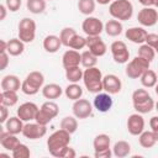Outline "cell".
Masks as SVG:
<instances>
[{
    "label": "cell",
    "instance_id": "1",
    "mask_svg": "<svg viewBox=\"0 0 158 158\" xmlns=\"http://www.w3.org/2000/svg\"><path fill=\"white\" fill-rule=\"evenodd\" d=\"M70 142V133L67 132L63 128H59L57 131H54L48 138H47V148L48 152L57 158H60V153L63 152V149L69 146Z\"/></svg>",
    "mask_w": 158,
    "mask_h": 158
},
{
    "label": "cell",
    "instance_id": "2",
    "mask_svg": "<svg viewBox=\"0 0 158 158\" xmlns=\"http://www.w3.org/2000/svg\"><path fill=\"white\" fill-rule=\"evenodd\" d=\"M102 73L99 68L96 67H91V68H85L84 74H83V83L84 86L88 89L89 93L93 94H98L101 90H104L102 88Z\"/></svg>",
    "mask_w": 158,
    "mask_h": 158
},
{
    "label": "cell",
    "instance_id": "3",
    "mask_svg": "<svg viewBox=\"0 0 158 158\" xmlns=\"http://www.w3.org/2000/svg\"><path fill=\"white\" fill-rule=\"evenodd\" d=\"M109 14L118 21H127L133 15V5L130 0H115L109 6Z\"/></svg>",
    "mask_w": 158,
    "mask_h": 158
},
{
    "label": "cell",
    "instance_id": "4",
    "mask_svg": "<svg viewBox=\"0 0 158 158\" xmlns=\"http://www.w3.org/2000/svg\"><path fill=\"white\" fill-rule=\"evenodd\" d=\"M43 83H44V75L38 70H33L26 75L25 80L22 81L21 90L26 95H35L40 91V89L43 88Z\"/></svg>",
    "mask_w": 158,
    "mask_h": 158
},
{
    "label": "cell",
    "instance_id": "5",
    "mask_svg": "<svg viewBox=\"0 0 158 158\" xmlns=\"http://www.w3.org/2000/svg\"><path fill=\"white\" fill-rule=\"evenodd\" d=\"M149 64H151V62H148L147 59H144L139 56H136L133 59L127 62L125 73L130 79H138L147 69H149Z\"/></svg>",
    "mask_w": 158,
    "mask_h": 158
},
{
    "label": "cell",
    "instance_id": "6",
    "mask_svg": "<svg viewBox=\"0 0 158 158\" xmlns=\"http://www.w3.org/2000/svg\"><path fill=\"white\" fill-rule=\"evenodd\" d=\"M19 38L25 43H31L36 37V22L30 17H23L17 26Z\"/></svg>",
    "mask_w": 158,
    "mask_h": 158
},
{
    "label": "cell",
    "instance_id": "7",
    "mask_svg": "<svg viewBox=\"0 0 158 158\" xmlns=\"http://www.w3.org/2000/svg\"><path fill=\"white\" fill-rule=\"evenodd\" d=\"M112 58L118 64H125L130 59V51L123 41H114L110 46Z\"/></svg>",
    "mask_w": 158,
    "mask_h": 158
},
{
    "label": "cell",
    "instance_id": "8",
    "mask_svg": "<svg viewBox=\"0 0 158 158\" xmlns=\"http://www.w3.org/2000/svg\"><path fill=\"white\" fill-rule=\"evenodd\" d=\"M81 30L86 36H99L104 31V23L98 17L88 16L81 23Z\"/></svg>",
    "mask_w": 158,
    "mask_h": 158
},
{
    "label": "cell",
    "instance_id": "9",
    "mask_svg": "<svg viewBox=\"0 0 158 158\" xmlns=\"http://www.w3.org/2000/svg\"><path fill=\"white\" fill-rule=\"evenodd\" d=\"M47 133V126L41 125L38 122H27L23 126L22 135L28 139H40Z\"/></svg>",
    "mask_w": 158,
    "mask_h": 158
},
{
    "label": "cell",
    "instance_id": "10",
    "mask_svg": "<svg viewBox=\"0 0 158 158\" xmlns=\"http://www.w3.org/2000/svg\"><path fill=\"white\" fill-rule=\"evenodd\" d=\"M138 22L144 27H152L158 22V12L156 9L151 7H143L137 14Z\"/></svg>",
    "mask_w": 158,
    "mask_h": 158
},
{
    "label": "cell",
    "instance_id": "11",
    "mask_svg": "<svg viewBox=\"0 0 158 158\" xmlns=\"http://www.w3.org/2000/svg\"><path fill=\"white\" fill-rule=\"evenodd\" d=\"M73 115L79 118V120H84V118H88L91 112H93V105L89 102V100L86 99H78L74 101L73 104Z\"/></svg>",
    "mask_w": 158,
    "mask_h": 158
},
{
    "label": "cell",
    "instance_id": "12",
    "mask_svg": "<svg viewBox=\"0 0 158 158\" xmlns=\"http://www.w3.org/2000/svg\"><path fill=\"white\" fill-rule=\"evenodd\" d=\"M127 131L132 136H138L144 131V118L142 114L136 112L128 116L127 118Z\"/></svg>",
    "mask_w": 158,
    "mask_h": 158
},
{
    "label": "cell",
    "instance_id": "13",
    "mask_svg": "<svg viewBox=\"0 0 158 158\" xmlns=\"http://www.w3.org/2000/svg\"><path fill=\"white\" fill-rule=\"evenodd\" d=\"M86 47L98 58L102 57L107 51V47H106L105 42L102 41V38L100 37V35L99 36H86Z\"/></svg>",
    "mask_w": 158,
    "mask_h": 158
},
{
    "label": "cell",
    "instance_id": "14",
    "mask_svg": "<svg viewBox=\"0 0 158 158\" xmlns=\"http://www.w3.org/2000/svg\"><path fill=\"white\" fill-rule=\"evenodd\" d=\"M38 111V106L35 104V102H31V101H27V102H23L19 106L17 109V116L23 121V122H28V121H32L35 120L36 117V114Z\"/></svg>",
    "mask_w": 158,
    "mask_h": 158
},
{
    "label": "cell",
    "instance_id": "15",
    "mask_svg": "<svg viewBox=\"0 0 158 158\" xmlns=\"http://www.w3.org/2000/svg\"><path fill=\"white\" fill-rule=\"evenodd\" d=\"M102 88L106 93H109L111 95H115V94H118L121 91L122 83H121V80L117 75L107 74L102 78Z\"/></svg>",
    "mask_w": 158,
    "mask_h": 158
},
{
    "label": "cell",
    "instance_id": "16",
    "mask_svg": "<svg viewBox=\"0 0 158 158\" xmlns=\"http://www.w3.org/2000/svg\"><path fill=\"white\" fill-rule=\"evenodd\" d=\"M112 98L109 93H98L94 98V107L99 112H107L112 107Z\"/></svg>",
    "mask_w": 158,
    "mask_h": 158
},
{
    "label": "cell",
    "instance_id": "17",
    "mask_svg": "<svg viewBox=\"0 0 158 158\" xmlns=\"http://www.w3.org/2000/svg\"><path fill=\"white\" fill-rule=\"evenodd\" d=\"M147 35L148 32L143 28V27H138V26H135V27H130L128 30H126L125 32V36L128 41L133 42V43H137V44H142L146 42V38H147Z\"/></svg>",
    "mask_w": 158,
    "mask_h": 158
},
{
    "label": "cell",
    "instance_id": "18",
    "mask_svg": "<svg viewBox=\"0 0 158 158\" xmlns=\"http://www.w3.org/2000/svg\"><path fill=\"white\" fill-rule=\"evenodd\" d=\"M81 62V53H79L75 49H68L64 52L62 57V64L64 69L73 68V67H79Z\"/></svg>",
    "mask_w": 158,
    "mask_h": 158
},
{
    "label": "cell",
    "instance_id": "19",
    "mask_svg": "<svg viewBox=\"0 0 158 158\" xmlns=\"http://www.w3.org/2000/svg\"><path fill=\"white\" fill-rule=\"evenodd\" d=\"M20 139L16 137V135H12L10 132H7L6 130H1V135H0V144L2 148L7 149V151H14L19 144H20Z\"/></svg>",
    "mask_w": 158,
    "mask_h": 158
},
{
    "label": "cell",
    "instance_id": "20",
    "mask_svg": "<svg viewBox=\"0 0 158 158\" xmlns=\"http://www.w3.org/2000/svg\"><path fill=\"white\" fill-rule=\"evenodd\" d=\"M1 90H14L17 91L21 89L22 81H20V78L14 74H7L1 79Z\"/></svg>",
    "mask_w": 158,
    "mask_h": 158
},
{
    "label": "cell",
    "instance_id": "21",
    "mask_svg": "<svg viewBox=\"0 0 158 158\" xmlns=\"http://www.w3.org/2000/svg\"><path fill=\"white\" fill-rule=\"evenodd\" d=\"M5 125V130L12 135H19V133H22V130H23V121L19 117V116H11L6 120V122L4 123Z\"/></svg>",
    "mask_w": 158,
    "mask_h": 158
},
{
    "label": "cell",
    "instance_id": "22",
    "mask_svg": "<svg viewBox=\"0 0 158 158\" xmlns=\"http://www.w3.org/2000/svg\"><path fill=\"white\" fill-rule=\"evenodd\" d=\"M60 46H63V44H62V41H60L59 36L48 35L43 40V48L48 53H56L60 48Z\"/></svg>",
    "mask_w": 158,
    "mask_h": 158
},
{
    "label": "cell",
    "instance_id": "23",
    "mask_svg": "<svg viewBox=\"0 0 158 158\" xmlns=\"http://www.w3.org/2000/svg\"><path fill=\"white\" fill-rule=\"evenodd\" d=\"M63 94V89L60 88L59 84L56 83H51V84H46L42 88V95L48 99V100H53V99H58L60 95Z\"/></svg>",
    "mask_w": 158,
    "mask_h": 158
},
{
    "label": "cell",
    "instance_id": "24",
    "mask_svg": "<svg viewBox=\"0 0 158 158\" xmlns=\"http://www.w3.org/2000/svg\"><path fill=\"white\" fill-rule=\"evenodd\" d=\"M122 23L121 21L116 20V19H112V20H109L106 23H104V31L106 32L107 36L110 37H116V36H120L122 33Z\"/></svg>",
    "mask_w": 158,
    "mask_h": 158
},
{
    "label": "cell",
    "instance_id": "25",
    "mask_svg": "<svg viewBox=\"0 0 158 158\" xmlns=\"http://www.w3.org/2000/svg\"><path fill=\"white\" fill-rule=\"evenodd\" d=\"M25 51V42H22L20 38H11L7 41V53L12 57H17L22 54Z\"/></svg>",
    "mask_w": 158,
    "mask_h": 158
},
{
    "label": "cell",
    "instance_id": "26",
    "mask_svg": "<svg viewBox=\"0 0 158 158\" xmlns=\"http://www.w3.org/2000/svg\"><path fill=\"white\" fill-rule=\"evenodd\" d=\"M17 101H19L17 91H14V90H1V94H0V104L1 105L11 107V106L16 105Z\"/></svg>",
    "mask_w": 158,
    "mask_h": 158
},
{
    "label": "cell",
    "instance_id": "27",
    "mask_svg": "<svg viewBox=\"0 0 158 158\" xmlns=\"http://www.w3.org/2000/svg\"><path fill=\"white\" fill-rule=\"evenodd\" d=\"M131 152V144L126 141H117L112 147V154L117 158L127 157Z\"/></svg>",
    "mask_w": 158,
    "mask_h": 158
},
{
    "label": "cell",
    "instance_id": "28",
    "mask_svg": "<svg viewBox=\"0 0 158 158\" xmlns=\"http://www.w3.org/2000/svg\"><path fill=\"white\" fill-rule=\"evenodd\" d=\"M141 80V84L144 86V88H154L156 84L158 83V77H157V73L152 69H147L139 78Z\"/></svg>",
    "mask_w": 158,
    "mask_h": 158
},
{
    "label": "cell",
    "instance_id": "29",
    "mask_svg": "<svg viewBox=\"0 0 158 158\" xmlns=\"http://www.w3.org/2000/svg\"><path fill=\"white\" fill-rule=\"evenodd\" d=\"M110 143H111V138L109 135L106 133H100L98 135L94 141H93V147H94V151L98 152V151H102V149H107L110 148Z\"/></svg>",
    "mask_w": 158,
    "mask_h": 158
},
{
    "label": "cell",
    "instance_id": "30",
    "mask_svg": "<svg viewBox=\"0 0 158 158\" xmlns=\"http://www.w3.org/2000/svg\"><path fill=\"white\" fill-rule=\"evenodd\" d=\"M64 94H65V96H67L69 100L75 101V100L80 99V98L83 96V88H81L79 84H77V83H70V84L64 89Z\"/></svg>",
    "mask_w": 158,
    "mask_h": 158
},
{
    "label": "cell",
    "instance_id": "31",
    "mask_svg": "<svg viewBox=\"0 0 158 158\" xmlns=\"http://www.w3.org/2000/svg\"><path fill=\"white\" fill-rule=\"evenodd\" d=\"M138 142L143 148H152L157 143V139L154 137L153 131H143L138 135Z\"/></svg>",
    "mask_w": 158,
    "mask_h": 158
},
{
    "label": "cell",
    "instance_id": "32",
    "mask_svg": "<svg viewBox=\"0 0 158 158\" xmlns=\"http://www.w3.org/2000/svg\"><path fill=\"white\" fill-rule=\"evenodd\" d=\"M26 7L31 14H42L46 10V0H27Z\"/></svg>",
    "mask_w": 158,
    "mask_h": 158
},
{
    "label": "cell",
    "instance_id": "33",
    "mask_svg": "<svg viewBox=\"0 0 158 158\" xmlns=\"http://www.w3.org/2000/svg\"><path fill=\"white\" fill-rule=\"evenodd\" d=\"M60 128L65 130L67 132H69L70 135L74 133L78 128V121L75 116H65L62 118L60 121Z\"/></svg>",
    "mask_w": 158,
    "mask_h": 158
},
{
    "label": "cell",
    "instance_id": "34",
    "mask_svg": "<svg viewBox=\"0 0 158 158\" xmlns=\"http://www.w3.org/2000/svg\"><path fill=\"white\" fill-rule=\"evenodd\" d=\"M95 0H79L78 1V10L80 14L90 16L95 11Z\"/></svg>",
    "mask_w": 158,
    "mask_h": 158
},
{
    "label": "cell",
    "instance_id": "35",
    "mask_svg": "<svg viewBox=\"0 0 158 158\" xmlns=\"http://www.w3.org/2000/svg\"><path fill=\"white\" fill-rule=\"evenodd\" d=\"M83 74L84 72L79 67H73L65 69V78L70 83H78L79 80H83Z\"/></svg>",
    "mask_w": 158,
    "mask_h": 158
},
{
    "label": "cell",
    "instance_id": "36",
    "mask_svg": "<svg viewBox=\"0 0 158 158\" xmlns=\"http://www.w3.org/2000/svg\"><path fill=\"white\" fill-rule=\"evenodd\" d=\"M137 56L147 59L148 62H152L154 59V56H156V51L153 47L148 46L147 43H142L138 48V52H137Z\"/></svg>",
    "mask_w": 158,
    "mask_h": 158
},
{
    "label": "cell",
    "instance_id": "37",
    "mask_svg": "<svg viewBox=\"0 0 158 158\" xmlns=\"http://www.w3.org/2000/svg\"><path fill=\"white\" fill-rule=\"evenodd\" d=\"M98 63V57L95 54H93L89 49L88 51H84L81 53V62L80 64L84 67V68H91V67H95Z\"/></svg>",
    "mask_w": 158,
    "mask_h": 158
},
{
    "label": "cell",
    "instance_id": "38",
    "mask_svg": "<svg viewBox=\"0 0 158 158\" xmlns=\"http://www.w3.org/2000/svg\"><path fill=\"white\" fill-rule=\"evenodd\" d=\"M154 100L152 99V96L149 98V99H147V100H144L143 102H139V104H135L133 105V109L137 111V112H139V114H148V112H151L153 109H154Z\"/></svg>",
    "mask_w": 158,
    "mask_h": 158
},
{
    "label": "cell",
    "instance_id": "39",
    "mask_svg": "<svg viewBox=\"0 0 158 158\" xmlns=\"http://www.w3.org/2000/svg\"><path fill=\"white\" fill-rule=\"evenodd\" d=\"M74 35H77V32H75V30L73 27H64V28H62L60 33H59V38L62 41V44L68 47V44H69L70 40L74 37Z\"/></svg>",
    "mask_w": 158,
    "mask_h": 158
},
{
    "label": "cell",
    "instance_id": "40",
    "mask_svg": "<svg viewBox=\"0 0 158 158\" xmlns=\"http://www.w3.org/2000/svg\"><path fill=\"white\" fill-rule=\"evenodd\" d=\"M41 109H42L43 111H46L52 118L57 117V115L59 114V106H58L54 101H52V100H48V101L43 102L42 106H41Z\"/></svg>",
    "mask_w": 158,
    "mask_h": 158
},
{
    "label": "cell",
    "instance_id": "41",
    "mask_svg": "<svg viewBox=\"0 0 158 158\" xmlns=\"http://www.w3.org/2000/svg\"><path fill=\"white\" fill-rule=\"evenodd\" d=\"M68 47L72 48V49H75V51L83 49L84 47H86V38L77 33V35H74V37L70 40Z\"/></svg>",
    "mask_w": 158,
    "mask_h": 158
},
{
    "label": "cell",
    "instance_id": "42",
    "mask_svg": "<svg viewBox=\"0 0 158 158\" xmlns=\"http://www.w3.org/2000/svg\"><path fill=\"white\" fill-rule=\"evenodd\" d=\"M11 156L14 158H28L31 156V151L30 148L23 144V143H20L12 152H11Z\"/></svg>",
    "mask_w": 158,
    "mask_h": 158
},
{
    "label": "cell",
    "instance_id": "43",
    "mask_svg": "<svg viewBox=\"0 0 158 158\" xmlns=\"http://www.w3.org/2000/svg\"><path fill=\"white\" fill-rule=\"evenodd\" d=\"M149 98H151V95L146 89H137L132 93V104L135 105V104L143 102L144 100H147Z\"/></svg>",
    "mask_w": 158,
    "mask_h": 158
},
{
    "label": "cell",
    "instance_id": "44",
    "mask_svg": "<svg viewBox=\"0 0 158 158\" xmlns=\"http://www.w3.org/2000/svg\"><path fill=\"white\" fill-rule=\"evenodd\" d=\"M52 120H53V118H52V117H51L46 111H43L41 107L38 109V111H37V114H36V117H35V121H36V122H38V123H41V125L47 126Z\"/></svg>",
    "mask_w": 158,
    "mask_h": 158
},
{
    "label": "cell",
    "instance_id": "45",
    "mask_svg": "<svg viewBox=\"0 0 158 158\" xmlns=\"http://www.w3.org/2000/svg\"><path fill=\"white\" fill-rule=\"evenodd\" d=\"M21 4H22L21 0H5V5H6L7 10L11 12H16L17 10H20Z\"/></svg>",
    "mask_w": 158,
    "mask_h": 158
},
{
    "label": "cell",
    "instance_id": "46",
    "mask_svg": "<svg viewBox=\"0 0 158 158\" xmlns=\"http://www.w3.org/2000/svg\"><path fill=\"white\" fill-rule=\"evenodd\" d=\"M144 43H147L148 46L156 48L157 44H158V35H157V33H148Z\"/></svg>",
    "mask_w": 158,
    "mask_h": 158
},
{
    "label": "cell",
    "instance_id": "47",
    "mask_svg": "<svg viewBox=\"0 0 158 158\" xmlns=\"http://www.w3.org/2000/svg\"><path fill=\"white\" fill-rule=\"evenodd\" d=\"M10 59H9V53L7 52H1L0 53V70L6 69V67L9 65Z\"/></svg>",
    "mask_w": 158,
    "mask_h": 158
},
{
    "label": "cell",
    "instance_id": "48",
    "mask_svg": "<svg viewBox=\"0 0 158 158\" xmlns=\"http://www.w3.org/2000/svg\"><path fill=\"white\" fill-rule=\"evenodd\" d=\"M75 156H77V153H75L74 148H72L69 146H67L63 149V152L60 153V158H75Z\"/></svg>",
    "mask_w": 158,
    "mask_h": 158
},
{
    "label": "cell",
    "instance_id": "49",
    "mask_svg": "<svg viewBox=\"0 0 158 158\" xmlns=\"http://www.w3.org/2000/svg\"><path fill=\"white\" fill-rule=\"evenodd\" d=\"M94 156H95V158H110L112 156V152H111L110 148H107V149H102V151L95 152Z\"/></svg>",
    "mask_w": 158,
    "mask_h": 158
},
{
    "label": "cell",
    "instance_id": "50",
    "mask_svg": "<svg viewBox=\"0 0 158 158\" xmlns=\"http://www.w3.org/2000/svg\"><path fill=\"white\" fill-rule=\"evenodd\" d=\"M0 111H1L0 122H1V123H5V122H6V120L9 118V109H7V106H5V105H1V104H0Z\"/></svg>",
    "mask_w": 158,
    "mask_h": 158
},
{
    "label": "cell",
    "instance_id": "51",
    "mask_svg": "<svg viewBox=\"0 0 158 158\" xmlns=\"http://www.w3.org/2000/svg\"><path fill=\"white\" fill-rule=\"evenodd\" d=\"M149 126H151L152 131L158 130V116H153V117H151V120H149Z\"/></svg>",
    "mask_w": 158,
    "mask_h": 158
},
{
    "label": "cell",
    "instance_id": "52",
    "mask_svg": "<svg viewBox=\"0 0 158 158\" xmlns=\"http://www.w3.org/2000/svg\"><path fill=\"white\" fill-rule=\"evenodd\" d=\"M6 11H7L6 5H5V4L0 5V21L5 20V17H6Z\"/></svg>",
    "mask_w": 158,
    "mask_h": 158
},
{
    "label": "cell",
    "instance_id": "53",
    "mask_svg": "<svg viewBox=\"0 0 158 158\" xmlns=\"http://www.w3.org/2000/svg\"><path fill=\"white\" fill-rule=\"evenodd\" d=\"M139 4H142L144 7H151L154 6V0H138Z\"/></svg>",
    "mask_w": 158,
    "mask_h": 158
},
{
    "label": "cell",
    "instance_id": "54",
    "mask_svg": "<svg viewBox=\"0 0 158 158\" xmlns=\"http://www.w3.org/2000/svg\"><path fill=\"white\" fill-rule=\"evenodd\" d=\"M1 52H7V41L5 40L0 41V53Z\"/></svg>",
    "mask_w": 158,
    "mask_h": 158
},
{
    "label": "cell",
    "instance_id": "55",
    "mask_svg": "<svg viewBox=\"0 0 158 158\" xmlns=\"http://www.w3.org/2000/svg\"><path fill=\"white\" fill-rule=\"evenodd\" d=\"M95 1L100 5H107L109 2H111V0H95Z\"/></svg>",
    "mask_w": 158,
    "mask_h": 158
},
{
    "label": "cell",
    "instance_id": "56",
    "mask_svg": "<svg viewBox=\"0 0 158 158\" xmlns=\"http://www.w3.org/2000/svg\"><path fill=\"white\" fill-rule=\"evenodd\" d=\"M153 133H154V137H156V139H157V142H158V130L153 131Z\"/></svg>",
    "mask_w": 158,
    "mask_h": 158
},
{
    "label": "cell",
    "instance_id": "57",
    "mask_svg": "<svg viewBox=\"0 0 158 158\" xmlns=\"http://www.w3.org/2000/svg\"><path fill=\"white\" fill-rule=\"evenodd\" d=\"M154 91H156V94L158 95V83L156 84V86H154Z\"/></svg>",
    "mask_w": 158,
    "mask_h": 158
},
{
    "label": "cell",
    "instance_id": "58",
    "mask_svg": "<svg viewBox=\"0 0 158 158\" xmlns=\"http://www.w3.org/2000/svg\"><path fill=\"white\" fill-rule=\"evenodd\" d=\"M154 107H156V110H157V112H158V101L154 104Z\"/></svg>",
    "mask_w": 158,
    "mask_h": 158
},
{
    "label": "cell",
    "instance_id": "59",
    "mask_svg": "<svg viewBox=\"0 0 158 158\" xmlns=\"http://www.w3.org/2000/svg\"><path fill=\"white\" fill-rule=\"evenodd\" d=\"M154 6L158 9V0H154Z\"/></svg>",
    "mask_w": 158,
    "mask_h": 158
},
{
    "label": "cell",
    "instance_id": "60",
    "mask_svg": "<svg viewBox=\"0 0 158 158\" xmlns=\"http://www.w3.org/2000/svg\"><path fill=\"white\" fill-rule=\"evenodd\" d=\"M154 51H156V53H158V44H157V47L154 48Z\"/></svg>",
    "mask_w": 158,
    "mask_h": 158
},
{
    "label": "cell",
    "instance_id": "61",
    "mask_svg": "<svg viewBox=\"0 0 158 158\" xmlns=\"http://www.w3.org/2000/svg\"><path fill=\"white\" fill-rule=\"evenodd\" d=\"M46 1H52V0H46Z\"/></svg>",
    "mask_w": 158,
    "mask_h": 158
}]
</instances>
